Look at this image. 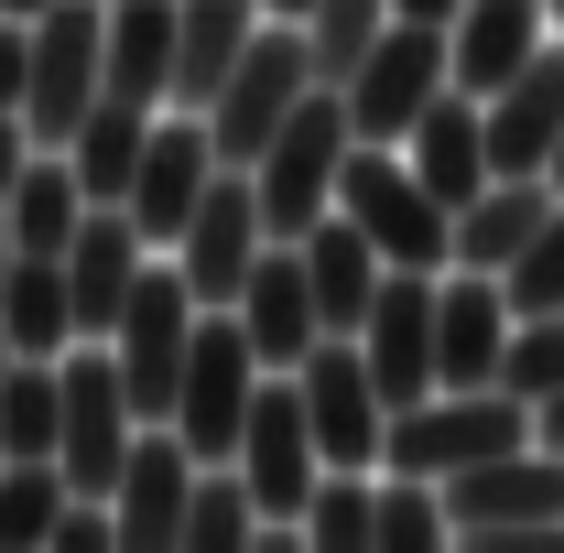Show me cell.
I'll use <instances>...</instances> for the list:
<instances>
[{"mask_svg": "<svg viewBox=\"0 0 564 553\" xmlns=\"http://www.w3.org/2000/svg\"><path fill=\"white\" fill-rule=\"evenodd\" d=\"M348 152H358L348 98H337V87H304V98L282 109V131L250 152V185H261V228H272V239H304L315 217L337 207V174H348Z\"/></svg>", "mask_w": 564, "mask_h": 553, "instance_id": "cell-1", "label": "cell"}, {"mask_svg": "<svg viewBox=\"0 0 564 553\" xmlns=\"http://www.w3.org/2000/svg\"><path fill=\"white\" fill-rule=\"evenodd\" d=\"M337 217L369 228V250H380L391 272H445V261H456V207L413 174L402 141H358V152H348V174H337Z\"/></svg>", "mask_w": 564, "mask_h": 553, "instance_id": "cell-2", "label": "cell"}, {"mask_svg": "<svg viewBox=\"0 0 564 553\" xmlns=\"http://www.w3.org/2000/svg\"><path fill=\"white\" fill-rule=\"evenodd\" d=\"M510 445H532V402H510L499 380H478V391H423V402H402L391 434H380V467L445 488L456 467H489Z\"/></svg>", "mask_w": 564, "mask_h": 553, "instance_id": "cell-3", "label": "cell"}, {"mask_svg": "<svg viewBox=\"0 0 564 553\" xmlns=\"http://www.w3.org/2000/svg\"><path fill=\"white\" fill-rule=\"evenodd\" d=\"M250 391H261V358H250V326L207 304L196 315V347H185V380H174V434H185V456L196 467H228L239 456V423H250Z\"/></svg>", "mask_w": 564, "mask_h": 553, "instance_id": "cell-4", "label": "cell"}, {"mask_svg": "<svg viewBox=\"0 0 564 553\" xmlns=\"http://www.w3.org/2000/svg\"><path fill=\"white\" fill-rule=\"evenodd\" d=\"M131 380H120V358H109V337H76L66 347V413H55V467H66V488H87V499H109L120 488V467H131Z\"/></svg>", "mask_w": 564, "mask_h": 553, "instance_id": "cell-5", "label": "cell"}, {"mask_svg": "<svg viewBox=\"0 0 564 553\" xmlns=\"http://www.w3.org/2000/svg\"><path fill=\"white\" fill-rule=\"evenodd\" d=\"M196 293H185V272L152 250L131 282V304H120V326H109V358H120V380H131V413L163 423L174 413V380H185V347H196Z\"/></svg>", "mask_w": 564, "mask_h": 553, "instance_id": "cell-6", "label": "cell"}, {"mask_svg": "<svg viewBox=\"0 0 564 553\" xmlns=\"http://www.w3.org/2000/svg\"><path fill=\"white\" fill-rule=\"evenodd\" d=\"M445 87H456V66H445V22H402V11H391V22H380V44L348 66L337 98H348V131H358V141H402Z\"/></svg>", "mask_w": 564, "mask_h": 553, "instance_id": "cell-7", "label": "cell"}, {"mask_svg": "<svg viewBox=\"0 0 564 553\" xmlns=\"http://www.w3.org/2000/svg\"><path fill=\"white\" fill-rule=\"evenodd\" d=\"M98 87H109V0H55L44 22H33V87H22V131L55 141L98 109Z\"/></svg>", "mask_w": 564, "mask_h": 553, "instance_id": "cell-8", "label": "cell"}, {"mask_svg": "<svg viewBox=\"0 0 564 553\" xmlns=\"http://www.w3.org/2000/svg\"><path fill=\"white\" fill-rule=\"evenodd\" d=\"M304 87H315V66H304V22H272V11H261V33L239 44V66L217 76V98H207L217 163H250V152L282 131V109H293Z\"/></svg>", "mask_w": 564, "mask_h": 553, "instance_id": "cell-9", "label": "cell"}, {"mask_svg": "<svg viewBox=\"0 0 564 553\" xmlns=\"http://www.w3.org/2000/svg\"><path fill=\"white\" fill-rule=\"evenodd\" d=\"M261 250H272V228H261V185H250V163H217L207 196H196V217H185V239H174V272H185L196 304H239V282H250Z\"/></svg>", "mask_w": 564, "mask_h": 553, "instance_id": "cell-10", "label": "cell"}, {"mask_svg": "<svg viewBox=\"0 0 564 553\" xmlns=\"http://www.w3.org/2000/svg\"><path fill=\"white\" fill-rule=\"evenodd\" d=\"M293 391H304V423H315V456H326V467H380L391 402H380L358 337H315L304 358H293Z\"/></svg>", "mask_w": 564, "mask_h": 553, "instance_id": "cell-11", "label": "cell"}, {"mask_svg": "<svg viewBox=\"0 0 564 553\" xmlns=\"http://www.w3.org/2000/svg\"><path fill=\"white\" fill-rule=\"evenodd\" d=\"M250 499H261V521H304V488L326 478V456H315V423H304V391H293V369H261V391H250V423H239V456H228Z\"/></svg>", "mask_w": 564, "mask_h": 553, "instance_id": "cell-12", "label": "cell"}, {"mask_svg": "<svg viewBox=\"0 0 564 553\" xmlns=\"http://www.w3.org/2000/svg\"><path fill=\"white\" fill-rule=\"evenodd\" d=\"M217 174V131L207 109H152V131H141V163H131V228L152 239V250H174L185 239V217H196V196H207Z\"/></svg>", "mask_w": 564, "mask_h": 553, "instance_id": "cell-13", "label": "cell"}, {"mask_svg": "<svg viewBox=\"0 0 564 553\" xmlns=\"http://www.w3.org/2000/svg\"><path fill=\"white\" fill-rule=\"evenodd\" d=\"M510 326H521V315H510V282L445 261V272H434V391H478V380H499Z\"/></svg>", "mask_w": 564, "mask_h": 553, "instance_id": "cell-14", "label": "cell"}, {"mask_svg": "<svg viewBox=\"0 0 564 553\" xmlns=\"http://www.w3.org/2000/svg\"><path fill=\"white\" fill-rule=\"evenodd\" d=\"M185 499H196V456L174 423H141L131 434V467L109 488L120 510V553H185Z\"/></svg>", "mask_w": 564, "mask_h": 553, "instance_id": "cell-15", "label": "cell"}, {"mask_svg": "<svg viewBox=\"0 0 564 553\" xmlns=\"http://www.w3.org/2000/svg\"><path fill=\"white\" fill-rule=\"evenodd\" d=\"M358 358L391 413L434 391V272H380V304L358 315Z\"/></svg>", "mask_w": 564, "mask_h": 553, "instance_id": "cell-16", "label": "cell"}, {"mask_svg": "<svg viewBox=\"0 0 564 553\" xmlns=\"http://www.w3.org/2000/svg\"><path fill=\"white\" fill-rule=\"evenodd\" d=\"M478 131H489V174H543L564 141V44H543L521 76H499L478 98Z\"/></svg>", "mask_w": 564, "mask_h": 553, "instance_id": "cell-17", "label": "cell"}, {"mask_svg": "<svg viewBox=\"0 0 564 553\" xmlns=\"http://www.w3.org/2000/svg\"><path fill=\"white\" fill-rule=\"evenodd\" d=\"M141 261H152V239L131 228V207H87L66 239V304H76V337H109L120 326V304H131Z\"/></svg>", "mask_w": 564, "mask_h": 553, "instance_id": "cell-18", "label": "cell"}, {"mask_svg": "<svg viewBox=\"0 0 564 553\" xmlns=\"http://www.w3.org/2000/svg\"><path fill=\"white\" fill-rule=\"evenodd\" d=\"M228 315L250 326V358H261V369H293L304 347L326 337V315H315V293H304V250H293V239H272V250L250 261V282H239Z\"/></svg>", "mask_w": 564, "mask_h": 553, "instance_id": "cell-19", "label": "cell"}, {"mask_svg": "<svg viewBox=\"0 0 564 553\" xmlns=\"http://www.w3.org/2000/svg\"><path fill=\"white\" fill-rule=\"evenodd\" d=\"M543 44H554L543 0H456V22H445V66H456L467 98H489L499 76H521Z\"/></svg>", "mask_w": 564, "mask_h": 553, "instance_id": "cell-20", "label": "cell"}, {"mask_svg": "<svg viewBox=\"0 0 564 553\" xmlns=\"http://www.w3.org/2000/svg\"><path fill=\"white\" fill-rule=\"evenodd\" d=\"M293 250H304V293H315V315H326V337H358V315L380 304V272H391V261L369 250V228L326 207L315 228H304V239H293Z\"/></svg>", "mask_w": 564, "mask_h": 553, "instance_id": "cell-21", "label": "cell"}, {"mask_svg": "<svg viewBox=\"0 0 564 553\" xmlns=\"http://www.w3.org/2000/svg\"><path fill=\"white\" fill-rule=\"evenodd\" d=\"M543 217H554V174H489V185L456 207V261H467V272H510Z\"/></svg>", "mask_w": 564, "mask_h": 553, "instance_id": "cell-22", "label": "cell"}, {"mask_svg": "<svg viewBox=\"0 0 564 553\" xmlns=\"http://www.w3.org/2000/svg\"><path fill=\"white\" fill-rule=\"evenodd\" d=\"M250 33H261V0H174V98L163 109H207Z\"/></svg>", "mask_w": 564, "mask_h": 553, "instance_id": "cell-23", "label": "cell"}, {"mask_svg": "<svg viewBox=\"0 0 564 553\" xmlns=\"http://www.w3.org/2000/svg\"><path fill=\"white\" fill-rule=\"evenodd\" d=\"M402 152H413V174L445 196V207H467V196L489 185V131H478V98H467V87H445L413 131H402Z\"/></svg>", "mask_w": 564, "mask_h": 553, "instance_id": "cell-24", "label": "cell"}, {"mask_svg": "<svg viewBox=\"0 0 564 553\" xmlns=\"http://www.w3.org/2000/svg\"><path fill=\"white\" fill-rule=\"evenodd\" d=\"M0 217H11V250H33V261H66L76 217H87V185H76V163L55 152V141H33V163L11 174Z\"/></svg>", "mask_w": 564, "mask_h": 553, "instance_id": "cell-25", "label": "cell"}, {"mask_svg": "<svg viewBox=\"0 0 564 553\" xmlns=\"http://www.w3.org/2000/svg\"><path fill=\"white\" fill-rule=\"evenodd\" d=\"M109 98L131 109L174 98V0H109Z\"/></svg>", "mask_w": 564, "mask_h": 553, "instance_id": "cell-26", "label": "cell"}, {"mask_svg": "<svg viewBox=\"0 0 564 553\" xmlns=\"http://www.w3.org/2000/svg\"><path fill=\"white\" fill-rule=\"evenodd\" d=\"M0 337L22 347V358H66V347H76L66 261H33V250H11V272H0Z\"/></svg>", "mask_w": 564, "mask_h": 553, "instance_id": "cell-27", "label": "cell"}, {"mask_svg": "<svg viewBox=\"0 0 564 553\" xmlns=\"http://www.w3.org/2000/svg\"><path fill=\"white\" fill-rule=\"evenodd\" d=\"M141 131H152V109H131V98H109V87H98V109L66 131V163H76V185H87V207H120V196H131Z\"/></svg>", "mask_w": 564, "mask_h": 553, "instance_id": "cell-28", "label": "cell"}, {"mask_svg": "<svg viewBox=\"0 0 564 553\" xmlns=\"http://www.w3.org/2000/svg\"><path fill=\"white\" fill-rule=\"evenodd\" d=\"M369 521H380V467H326L304 488V543L315 553H369Z\"/></svg>", "mask_w": 564, "mask_h": 553, "instance_id": "cell-29", "label": "cell"}, {"mask_svg": "<svg viewBox=\"0 0 564 553\" xmlns=\"http://www.w3.org/2000/svg\"><path fill=\"white\" fill-rule=\"evenodd\" d=\"M55 413H66V358H11L0 369V445L55 456Z\"/></svg>", "mask_w": 564, "mask_h": 553, "instance_id": "cell-30", "label": "cell"}, {"mask_svg": "<svg viewBox=\"0 0 564 553\" xmlns=\"http://www.w3.org/2000/svg\"><path fill=\"white\" fill-rule=\"evenodd\" d=\"M55 510H66V467L55 456H11L0 467V553H44Z\"/></svg>", "mask_w": 564, "mask_h": 553, "instance_id": "cell-31", "label": "cell"}, {"mask_svg": "<svg viewBox=\"0 0 564 553\" xmlns=\"http://www.w3.org/2000/svg\"><path fill=\"white\" fill-rule=\"evenodd\" d=\"M434 543H456L445 488H434V478H402V467H380V521H369V553H434Z\"/></svg>", "mask_w": 564, "mask_h": 553, "instance_id": "cell-32", "label": "cell"}, {"mask_svg": "<svg viewBox=\"0 0 564 553\" xmlns=\"http://www.w3.org/2000/svg\"><path fill=\"white\" fill-rule=\"evenodd\" d=\"M261 532V499L239 467H196V499H185V553H250Z\"/></svg>", "mask_w": 564, "mask_h": 553, "instance_id": "cell-33", "label": "cell"}, {"mask_svg": "<svg viewBox=\"0 0 564 553\" xmlns=\"http://www.w3.org/2000/svg\"><path fill=\"white\" fill-rule=\"evenodd\" d=\"M380 22H391V0H315L304 11V66H315V87H348V66L380 44Z\"/></svg>", "mask_w": 564, "mask_h": 553, "instance_id": "cell-34", "label": "cell"}, {"mask_svg": "<svg viewBox=\"0 0 564 553\" xmlns=\"http://www.w3.org/2000/svg\"><path fill=\"white\" fill-rule=\"evenodd\" d=\"M499 391L510 402H554L564 391V315H521L499 347Z\"/></svg>", "mask_w": 564, "mask_h": 553, "instance_id": "cell-35", "label": "cell"}, {"mask_svg": "<svg viewBox=\"0 0 564 553\" xmlns=\"http://www.w3.org/2000/svg\"><path fill=\"white\" fill-rule=\"evenodd\" d=\"M510 315H564V196H554V217L521 239V261H510Z\"/></svg>", "mask_w": 564, "mask_h": 553, "instance_id": "cell-36", "label": "cell"}, {"mask_svg": "<svg viewBox=\"0 0 564 553\" xmlns=\"http://www.w3.org/2000/svg\"><path fill=\"white\" fill-rule=\"evenodd\" d=\"M22 87H33V22L0 11V109H22Z\"/></svg>", "mask_w": 564, "mask_h": 553, "instance_id": "cell-37", "label": "cell"}, {"mask_svg": "<svg viewBox=\"0 0 564 553\" xmlns=\"http://www.w3.org/2000/svg\"><path fill=\"white\" fill-rule=\"evenodd\" d=\"M22 163H33V131H22V109H0V196H11Z\"/></svg>", "mask_w": 564, "mask_h": 553, "instance_id": "cell-38", "label": "cell"}, {"mask_svg": "<svg viewBox=\"0 0 564 553\" xmlns=\"http://www.w3.org/2000/svg\"><path fill=\"white\" fill-rule=\"evenodd\" d=\"M532 445H554V456H564V391H554V402H532Z\"/></svg>", "mask_w": 564, "mask_h": 553, "instance_id": "cell-39", "label": "cell"}, {"mask_svg": "<svg viewBox=\"0 0 564 553\" xmlns=\"http://www.w3.org/2000/svg\"><path fill=\"white\" fill-rule=\"evenodd\" d=\"M402 22H456V0H391Z\"/></svg>", "mask_w": 564, "mask_h": 553, "instance_id": "cell-40", "label": "cell"}, {"mask_svg": "<svg viewBox=\"0 0 564 553\" xmlns=\"http://www.w3.org/2000/svg\"><path fill=\"white\" fill-rule=\"evenodd\" d=\"M0 11H11V22H44V11H55V0H0Z\"/></svg>", "mask_w": 564, "mask_h": 553, "instance_id": "cell-41", "label": "cell"}, {"mask_svg": "<svg viewBox=\"0 0 564 553\" xmlns=\"http://www.w3.org/2000/svg\"><path fill=\"white\" fill-rule=\"evenodd\" d=\"M261 11H272V22H304V11H315V0H261Z\"/></svg>", "mask_w": 564, "mask_h": 553, "instance_id": "cell-42", "label": "cell"}, {"mask_svg": "<svg viewBox=\"0 0 564 553\" xmlns=\"http://www.w3.org/2000/svg\"><path fill=\"white\" fill-rule=\"evenodd\" d=\"M543 22H554V44H564V0H543Z\"/></svg>", "mask_w": 564, "mask_h": 553, "instance_id": "cell-43", "label": "cell"}, {"mask_svg": "<svg viewBox=\"0 0 564 553\" xmlns=\"http://www.w3.org/2000/svg\"><path fill=\"white\" fill-rule=\"evenodd\" d=\"M543 174H554V196H564V141H554V163H543Z\"/></svg>", "mask_w": 564, "mask_h": 553, "instance_id": "cell-44", "label": "cell"}, {"mask_svg": "<svg viewBox=\"0 0 564 553\" xmlns=\"http://www.w3.org/2000/svg\"><path fill=\"white\" fill-rule=\"evenodd\" d=\"M0 272H11V217H0Z\"/></svg>", "mask_w": 564, "mask_h": 553, "instance_id": "cell-45", "label": "cell"}, {"mask_svg": "<svg viewBox=\"0 0 564 553\" xmlns=\"http://www.w3.org/2000/svg\"><path fill=\"white\" fill-rule=\"evenodd\" d=\"M11 358H22V347H11V337H0V369H11Z\"/></svg>", "mask_w": 564, "mask_h": 553, "instance_id": "cell-46", "label": "cell"}, {"mask_svg": "<svg viewBox=\"0 0 564 553\" xmlns=\"http://www.w3.org/2000/svg\"><path fill=\"white\" fill-rule=\"evenodd\" d=\"M0 467H11V445H0Z\"/></svg>", "mask_w": 564, "mask_h": 553, "instance_id": "cell-47", "label": "cell"}]
</instances>
